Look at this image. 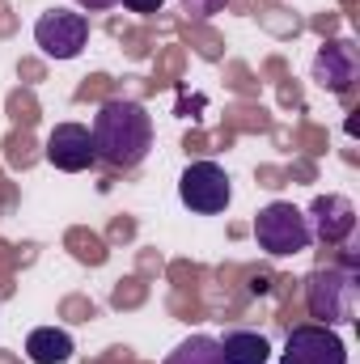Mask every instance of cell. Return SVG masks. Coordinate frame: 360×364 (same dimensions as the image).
Segmentation results:
<instances>
[{"label":"cell","instance_id":"6da1fadb","mask_svg":"<svg viewBox=\"0 0 360 364\" xmlns=\"http://www.w3.org/2000/svg\"><path fill=\"white\" fill-rule=\"evenodd\" d=\"M93 153L115 170H136L153 149V114L136 97H115L93 114Z\"/></svg>","mask_w":360,"mask_h":364},{"label":"cell","instance_id":"7a4b0ae2","mask_svg":"<svg viewBox=\"0 0 360 364\" xmlns=\"http://www.w3.org/2000/svg\"><path fill=\"white\" fill-rule=\"evenodd\" d=\"M305 305L309 318H318L322 326H348L356 322L360 305V275L356 267H318L305 279Z\"/></svg>","mask_w":360,"mask_h":364},{"label":"cell","instance_id":"3957f363","mask_svg":"<svg viewBox=\"0 0 360 364\" xmlns=\"http://www.w3.org/2000/svg\"><path fill=\"white\" fill-rule=\"evenodd\" d=\"M255 242H259V250H268L271 259H288V255L309 250L314 233H309V220H305V212L297 203L275 199L255 216Z\"/></svg>","mask_w":360,"mask_h":364},{"label":"cell","instance_id":"277c9868","mask_svg":"<svg viewBox=\"0 0 360 364\" xmlns=\"http://www.w3.org/2000/svg\"><path fill=\"white\" fill-rule=\"evenodd\" d=\"M179 199L191 212H199V216H216V212L229 208L233 182H229V174L216 161H191L179 178Z\"/></svg>","mask_w":360,"mask_h":364},{"label":"cell","instance_id":"5b68a950","mask_svg":"<svg viewBox=\"0 0 360 364\" xmlns=\"http://www.w3.org/2000/svg\"><path fill=\"white\" fill-rule=\"evenodd\" d=\"M34 43L51 60H77L90 43V17L73 9H51L34 21Z\"/></svg>","mask_w":360,"mask_h":364},{"label":"cell","instance_id":"8992f818","mask_svg":"<svg viewBox=\"0 0 360 364\" xmlns=\"http://www.w3.org/2000/svg\"><path fill=\"white\" fill-rule=\"evenodd\" d=\"M280 364H348V348L335 335V326L305 322V326H292L288 331Z\"/></svg>","mask_w":360,"mask_h":364},{"label":"cell","instance_id":"52a82bcc","mask_svg":"<svg viewBox=\"0 0 360 364\" xmlns=\"http://www.w3.org/2000/svg\"><path fill=\"white\" fill-rule=\"evenodd\" d=\"M309 220V233L327 246H344L352 233H356V203L348 195H318L305 212Z\"/></svg>","mask_w":360,"mask_h":364},{"label":"cell","instance_id":"ba28073f","mask_svg":"<svg viewBox=\"0 0 360 364\" xmlns=\"http://www.w3.org/2000/svg\"><path fill=\"white\" fill-rule=\"evenodd\" d=\"M43 157H47L55 170H64V174H81V170H90L93 161H97L90 127H81V123H55L51 136H47Z\"/></svg>","mask_w":360,"mask_h":364},{"label":"cell","instance_id":"9c48e42d","mask_svg":"<svg viewBox=\"0 0 360 364\" xmlns=\"http://www.w3.org/2000/svg\"><path fill=\"white\" fill-rule=\"evenodd\" d=\"M356 77H360V55L348 38H331L327 47H318V55H314V81L327 93L344 97L356 85Z\"/></svg>","mask_w":360,"mask_h":364},{"label":"cell","instance_id":"30bf717a","mask_svg":"<svg viewBox=\"0 0 360 364\" xmlns=\"http://www.w3.org/2000/svg\"><path fill=\"white\" fill-rule=\"evenodd\" d=\"M73 335L68 331H55V326H38L26 335V356L30 364H68L73 360Z\"/></svg>","mask_w":360,"mask_h":364},{"label":"cell","instance_id":"8fae6325","mask_svg":"<svg viewBox=\"0 0 360 364\" xmlns=\"http://www.w3.org/2000/svg\"><path fill=\"white\" fill-rule=\"evenodd\" d=\"M221 343V364H268L271 343L255 331H229Z\"/></svg>","mask_w":360,"mask_h":364},{"label":"cell","instance_id":"7c38bea8","mask_svg":"<svg viewBox=\"0 0 360 364\" xmlns=\"http://www.w3.org/2000/svg\"><path fill=\"white\" fill-rule=\"evenodd\" d=\"M162 364H221V343L208 339V335H191Z\"/></svg>","mask_w":360,"mask_h":364},{"label":"cell","instance_id":"4fadbf2b","mask_svg":"<svg viewBox=\"0 0 360 364\" xmlns=\"http://www.w3.org/2000/svg\"><path fill=\"white\" fill-rule=\"evenodd\" d=\"M179 4L186 17H216V13H225L229 0H179Z\"/></svg>","mask_w":360,"mask_h":364},{"label":"cell","instance_id":"5bb4252c","mask_svg":"<svg viewBox=\"0 0 360 364\" xmlns=\"http://www.w3.org/2000/svg\"><path fill=\"white\" fill-rule=\"evenodd\" d=\"M119 4H123V9H132V13H144V17H149V13H162V4H166V0H119Z\"/></svg>","mask_w":360,"mask_h":364},{"label":"cell","instance_id":"9a60e30c","mask_svg":"<svg viewBox=\"0 0 360 364\" xmlns=\"http://www.w3.org/2000/svg\"><path fill=\"white\" fill-rule=\"evenodd\" d=\"M73 4H81L85 13H102V9H115L119 0H73Z\"/></svg>","mask_w":360,"mask_h":364}]
</instances>
